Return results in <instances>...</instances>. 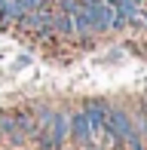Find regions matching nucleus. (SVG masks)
<instances>
[{"label":"nucleus","mask_w":147,"mask_h":150,"mask_svg":"<svg viewBox=\"0 0 147 150\" xmlns=\"http://www.w3.org/2000/svg\"><path fill=\"white\" fill-rule=\"evenodd\" d=\"M104 129H107L113 138L129 141L132 150H144L141 147V138H138V132H135V126H132V120H129L126 110H107V122H104Z\"/></svg>","instance_id":"nucleus-1"},{"label":"nucleus","mask_w":147,"mask_h":150,"mask_svg":"<svg viewBox=\"0 0 147 150\" xmlns=\"http://www.w3.org/2000/svg\"><path fill=\"white\" fill-rule=\"evenodd\" d=\"M64 126L68 120L61 113H43V129H40V150H61Z\"/></svg>","instance_id":"nucleus-2"},{"label":"nucleus","mask_w":147,"mask_h":150,"mask_svg":"<svg viewBox=\"0 0 147 150\" xmlns=\"http://www.w3.org/2000/svg\"><path fill=\"white\" fill-rule=\"evenodd\" d=\"M83 9H86V16H89L92 31H107V28H113V22H117V12H113V6L107 0H83Z\"/></svg>","instance_id":"nucleus-3"},{"label":"nucleus","mask_w":147,"mask_h":150,"mask_svg":"<svg viewBox=\"0 0 147 150\" xmlns=\"http://www.w3.org/2000/svg\"><path fill=\"white\" fill-rule=\"evenodd\" d=\"M83 113H86V120H89L92 132H104V135H107V141H113V135L107 132V129H104V122H107V104H104V101H98V98L86 101Z\"/></svg>","instance_id":"nucleus-4"},{"label":"nucleus","mask_w":147,"mask_h":150,"mask_svg":"<svg viewBox=\"0 0 147 150\" xmlns=\"http://www.w3.org/2000/svg\"><path fill=\"white\" fill-rule=\"evenodd\" d=\"M71 132H74V138H77V144H89L92 141V126H89V120H86L83 110L71 117Z\"/></svg>","instance_id":"nucleus-5"},{"label":"nucleus","mask_w":147,"mask_h":150,"mask_svg":"<svg viewBox=\"0 0 147 150\" xmlns=\"http://www.w3.org/2000/svg\"><path fill=\"white\" fill-rule=\"evenodd\" d=\"M52 28H55L58 34H71L74 31V22L68 12H58V16H52Z\"/></svg>","instance_id":"nucleus-6"},{"label":"nucleus","mask_w":147,"mask_h":150,"mask_svg":"<svg viewBox=\"0 0 147 150\" xmlns=\"http://www.w3.org/2000/svg\"><path fill=\"white\" fill-rule=\"evenodd\" d=\"M144 122H147V107H144Z\"/></svg>","instance_id":"nucleus-7"}]
</instances>
